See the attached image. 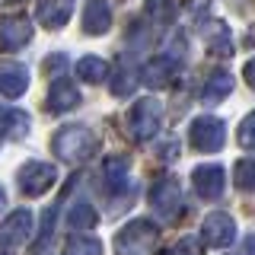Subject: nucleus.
Segmentation results:
<instances>
[{"label": "nucleus", "mask_w": 255, "mask_h": 255, "mask_svg": "<svg viewBox=\"0 0 255 255\" xmlns=\"http://www.w3.org/2000/svg\"><path fill=\"white\" fill-rule=\"evenodd\" d=\"M54 153L67 163H83L86 156L96 150V134L90 131L86 125H70V128H61L51 140Z\"/></svg>", "instance_id": "f257e3e1"}, {"label": "nucleus", "mask_w": 255, "mask_h": 255, "mask_svg": "<svg viewBox=\"0 0 255 255\" xmlns=\"http://www.w3.org/2000/svg\"><path fill=\"white\" fill-rule=\"evenodd\" d=\"M159 239V227L153 220H131L115 236V255H150Z\"/></svg>", "instance_id": "f03ea898"}, {"label": "nucleus", "mask_w": 255, "mask_h": 255, "mask_svg": "<svg viewBox=\"0 0 255 255\" xmlns=\"http://www.w3.org/2000/svg\"><path fill=\"white\" fill-rule=\"evenodd\" d=\"M159 122H163V102L147 96V99H137L128 112V128L137 140H147L159 131Z\"/></svg>", "instance_id": "7ed1b4c3"}, {"label": "nucleus", "mask_w": 255, "mask_h": 255, "mask_svg": "<svg viewBox=\"0 0 255 255\" xmlns=\"http://www.w3.org/2000/svg\"><path fill=\"white\" fill-rule=\"evenodd\" d=\"M16 179H19V188H22V195H29V198H38V195H45V191L51 188L54 182H58V169H54L51 163H42V159H32V163L19 166Z\"/></svg>", "instance_id": "20e7f679"}, {"label": "nucleus", "mask_w": 255, "mask_h": 255, "mask_svg": "<svg viewBox=\"0 0 255 255\" xmlns=\"http://www.w3.org/2000/svg\"><path fill=\"white\" fill-rule=\"evenodd\" d=\"M188 140H191V147L201 150V153H214V150H220L223 140H227L223 122H220V118H211V115L195 118L191 128H188Z\"/></svg>", "instance_id": "39448f33"}, {"label": "nucleus", "mask_w": 255, "mask_h": 255, "mask_svg": "<svg viewBox=\"0 0 255 255\" xmlns=\"http://www.w3.org/2000/svg\"><path fill=\"white\" fill-rule=\"evenodd\" d=\"M201 236L207 246H214V249H227L230 243L236 239V223L230 217L227 211H214L207 214L204 223H201Z\"/></svg>", "instance_id": "423d86ee"}, {"label": "nucleus", "mask_w": 255, "mask_h": 255, "mask_svg": "<svg viewBox=\"0 0 255 255\" xmlns=\"http://www.w3.org/2000/svg\"><path fill=\"white\" fill-rule=\"evenodd\" d=\"M32 236V214L29 211H13L0 223V249H16Z\"/></svg>", "instance_id": "0eeeda50"}, {"label": "nucleus", "mask_w": 255, "mask_h": 255, "mask_svg": "<svg viewBox=\"0 0 255 255\" xmlns=\"http://www.w3.org/2000/svg\"><path fill=\"white\" fill-rule=\"evenodd\" d=\"M32 38V22L26 16H3L0 19V48L3 51H19Z\"/></svg>", "instance_id": "6e6552de"}, {"label": "nucleus", "mask_w": 255, "mask_h": 255, "mask_svg": "<svg viewBox=\"0 0 255 255\" xmlns=\"http://www.w3.org/2000/svg\"><path fill=\"white\" fill-rule=\"evenodd\" d=\"M175 74H179V58H175V54H172V58H169V54H159V58L147 61V64H143V70H140L143 83L153 86V90H163V86H169Z\"/></svg>", "instance_id": "1a4fd4ad"}, {"label": "nucleus", "mask_w": 255, "mask_h": 255, "mask_svg": "<svg viewBox=\"0 0 255 255\" xmlns=\"http://www.w3.org/2000/svg\"><path fill=\"white\" fill-rule=\"evenodd\" d=\"M223 169L220 166H198L195 172H191V185H195L198 191V198H204V201H214V198H220L223 195Z\"/></svg>", "instance_id": "9d476101"}, {"label": "nucleus", "mask_w": 255, "mask_h": 255, "mask_svg": "<svg viewBox=\"0 0 255 255\" xmlns=\"http://www.w3.org/2000/svg\"><path fill=\"white\" fill-rule=\"evenodd\" d=\"M150 204L156 207L163 217H175L179 214V207H182V191H179V182H172V179H159L153 191H150Z\"/></svg>", "instance_id": "9b49d317"}, {"label": "nucleus", "mask_w": 255, "mask_h": 255, "mask_svg": "<svg viewBox=\"0 0 255 255\" xmlns=\"http://www.w3.org/2000/svg\"><path fill=\"white\" fill-rule=\"evenodd\" d=\"M26 90H29V70L16 61L0 64V93H3L6 99H19Z\"/></svg>", "instance_id": "f8f14e48"}, {"label": "nucleus", "mask_w": 255, "mask_h": 255, "mask_svg": "<svg viewBox=\"0 0 255 255\" xmlns=\"http://www.w3.org/2000/svg\"><path fill=\"white\" fill-rule=\"evenodd\" d=\"M74 13V0H38V22L45 29H61Z\"/></svg>", "instance_id": "ddd939ff"}, {"label": "nucleus", "mask_w": 255, "mask_h": 255, "mask_svg": "<svg viewBox=\"0 0 255 255\" xmlns=\"http://www.w3.org/2000/svg\"><path fill=\"white\" fill-rule=\"evenodd\" d=\"M80 106V90L70 83L67 77L54 80L51 90H48V109L51 112H67V109H77Z\"/></svg>", "instance_id": "4468645a"}, {"label": "nucleus", "mask_w": 255, "mask_h": 255, "mask_svg": "<svg viewBox=\"0 0 255 255\" xmlns=\"http://www.w3.org/2000/svg\"><path fill=\"white\" fill-rule=\"evenodd\" d=\"M112 26V10L106 0H90L83 10V29L93 32V35H106Z\"/></svg>", "instance_id": "2eb2a0df"}, {"label": "nucleus", "mask_w": 255, "mask_h": 255, "mask_svg": "<svg viewBox=\"0 0 255 255\" xmlns=\"http://www.w3.org/2000/svg\"><path fill=\"white\" fill-rule=\"evenodd\" d=\"M29 115L26 112H19V109H0V131L6 134V137H13V140H22L29 134Z\"/></svg>", "instance_id": "dca6fc26"}, {"label": "nucleus", "mask_w": 255, "mask_h": 255, "mask_svg": "<svg viewBox=\"0 0 255 255\" xmlns=\"http://www.w3.org/2000/svg\"><path fill=\"white\" fill-rule=\"evenodd\" d=\"M230 93H233V77H230L227 70H217V74H211V80H207L201 99H204V106H217V102L227 99Z\"/></svg>", "instance_id": "f3484780"}, {"label": "nucleus", "mask_w": 255, "mask_h": 255, "mask_svg": "<svg viewBox=\"0 0 255 255\" xmlns=\"http://www.w3.org/2000/svg\"><path fill=\"white\" fill-rule=\"evenodd\" d=\"M143 16L153 22V29L163 32V29L172 22L175 6H172V0H147V3H143Z\"/></svg>", "instance_id": "a211bd4d"}, {"label": "nucleus", "mask_w": 255, "mask_h": 255, "mask_svg": "<svg viewBox=\"0 0 255 255\" xmlns=\"http://www.w3.org/2000/svg\"><path fill=\"white\" fill-rule=\"evenodd\" d=\"M77 77L86 80V83H102V80L109 77V64L102 58H93V54H86V58L77 61Z\"/></svg>", "instance_id": "6ab92c4d"}, {"label": "nucleus", "mask_w": 255, "mask_h": 255, "mask_svg": "<svg viewBox=\"0 0 255 255\" xmlns=\"http://www.w3.org/2000/svg\"><path fill=\"white\" fill-rule=\"evenodd\" d=\"M128 185V156H109L106 159V188L122 191Z\"/></svg>", "instance_id": "aec40b11"}, {"label": "nucleus", "mask_w": 255, "mask_h": 255, "mask_svg": "<svg viewBox=\"0 0 255 255\" xmlns=\"http://www.w3.org/2000/svg\"><path fill=\"white\" fill-rule=\"evenodd\" d=\"M96 220H99V217H96L93 204H86V201H77V204L67 211V227H70V230H93Z\"/></svg>", "instance_id": "412c9836"}, {"label": "nucleus", "mask_w": 255, "mask_h": 255, "mask_svg": "<svg viewBox=\"0 0 255 255\" xmlns=\"http://www.w3.org/2000/svg\"><path fill=\"white\" fill-rule=\"evenodd\" d=\"M204 38H207V48H211L214 54H233V45H230V29H227V22H220V26L207 29V32H204Z\"/></svg>", "instance_id": "4be33fe9"}, {"label": "nucleus", "mask_w": 255, "mask_h": 255, "mask_svg": "<svg viewBox=\"0 0 255 255\" xmlns=\"http://www.w3.org/2000/svg\"><path fill=\"white\" fill-rule=\"evenodd\" d=\"M64 255H102V246H99V239L74 236V239H67V246H64Z\"/></svg>", "instance_id": "5701e85b"}, {"label": "nucleus", "mask_w": 255, "mask_h": 255, "mask_svg": "<svg viewBox=\"0 0 255 255\" xmlns=\"http://www.w3.org/2000/svg\"><path fill=\"white\" fill-rule=\"evenodd\" d=\"M236 185L243 191L255 188V159H239L236 163Z\"/></svg>", "instance_id": "b1692460"}, {"label": "nucleus", "mask_w": 255, "mask_h": 255, "mask_svg": "<svg viewBox=\"0 0 255 255\" xmlns=\"http://www.w3.org/2000/svg\"><path fill=\"white\" fill-rule=\"evenodd\" d=\"M239 143H243L246 150H255V112L246 115L243 125H239Z\"/></svg>", "instance_id": "393cba45"}, {"label": "nucleus", "mask_w": 255, "mask_h": 255, "mask_svg": "<svg viewBox=\"0 0 255 255\" xmlns=\"http://www.w3.org/2000/svg\"><path fill=\"white\" fill-rule=\"evenodd\" d=\"M156 156L159 159H175V156H179V137H175V134L163 137V143L156 147Z\"/></svg>", "instance_id": "a878e982"}, {"label": "nucleus", "mask_w": 255, "mask_h": 255, "mask_svg": "<svg viewBox=\"0 0 255 255\" xmlns=\"http://www.w3.org/2000/svg\"><path fill=\"white\" fill-rule=\"evenodd\" d=\"M166 255H201V243H195L191 236L188 239H179V243H175Z\"/></svg>", "instance_id": "bb28decb"}, {"label": "nucleus", "mask_w": 255, "mask_h": 255, "mask_svg": "<svg viewBox=\"0 0 255 255\" xmlns=\"http://www.w3.org/2000/svg\"><path fill=\"white\" fill-rule=\"evenodd\" d=\"M243 77H246V83H249V86H252V90H255V58H252L249 64H246V70H243Z\"/></svg>", "instance_id": "cd10ccee"}, {"label": "nucleus", "mask_w": 255, "mask_h": 255, "mask_svg": "<svg viewBox=\"0 0 255 255\" xmlns=\"http://www.w3.org/2000/svg\"><path fill=\"white\" fill-rule=\"evenodd\" d=\"M207 10V0H188V13H204Z\"/></svg>", "instance_id": "c85d7f7f"}, {"label": "nucleus", "mask_w": 255, "mask_h": 255, "mask_svg": "<svg viewBox=\"0 0 255 255\" xmlns=\"http://www.w3.org/2000/svg\"><path fill=\"white\" fill-rule=\"evenodd\" d=\"M246 255H255V236L246 239Z\"/></svg>", "instance_id": "c756f323"}, {"label": "nucleus", "mask_w": 255, "mask_h": 255, "mask_svg": "<svg viewBox=\"0 0 255 255\" xmlns=\"http://www.w3.org/2000/svg\"><path fill=\"white\" fill-rule=\"evenodd\" d=\"M6 204V195H3V188H0V207H3Z\"/></svg>", "instance_id": "7c9ffc66"}]
</instances>
